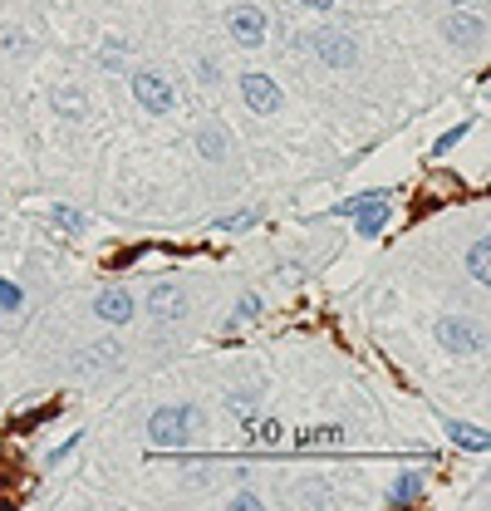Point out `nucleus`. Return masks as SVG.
<instances>
[{
  "instance_id": "obj_1",
  "label": "nucleus",
  "mask_w": 491,
  "mask_h": 511,
  "mask_svg": "<svg viewBox=\"0 0 491 511\" xmlns=\"http://www.w3.org/2000/svg\"><path fill=\"white\" fill-rule=\"evenodd\" d=\"M192 428H197V413L187 404H182V408H158V413L148 418L152 447H187V443H192Z\"/></svg>"
},
{
  "instance_id": "obj_2",
  "label": "nucleus",
  "mask_w": 491,
  "mask_h": 511,
  "mask_svg": "<svg viewBox=\"0 0 491 511\" xmlns=\"http://www.w3.org/2000/svg\"><path fill=\"white\" fill-rule=\"evenodd\" d=\"M310 50H315V59L330 64V69H354V64H359V40H354L349 30H334V25L310 35Z\"/></svg>"
},
{
  "instance_id": "obj_3",
  "label": "nucleus",
  "mask_w": 491,
  "mask_h": 511,
  "mask_svg": "<svg viewBox=\"0 0 491 511\" xmlns=\"http://www.w3.org/2000/svg\"><path fill=\"white\" fill-rule=\"evenodd\" d=\"M438 340H442V350H452V354H481L487 350V330H481L477 319H467V315L438 319Z\"/></svg>"
},
{
  "instance_id": "obj_4",
  "label": "nucleus",
  "mask_w": 491,
  "mask_h": 511,
  "mask_svg": "<svg viewBox=\"0 0 491 511\" xmlns=\"http://www.w3.org/2000/svg\"><path fill=\"white\" fill-rule=\"evenodd\" d=\"M133 98H138L148 114H172V108H177V89H172V79L158 75V69H138V75H133Z\"/></svg>"
},
{
  "instance_id": "obj_5",
  "label": "nucleus",
  "mask_w": 491,
  "mask_h": 511,
  "mask_svg": "<svg viewBox=\"0 0 491 511\" xmlns=\"http://www.w3.org/2000/svg\"><path fill=\"white\" fill-rule=\"evenodd\" d=\"M226 30H231V40L241 44V50H261L270 35V20L261 5H236V11L226 15Z\"/></svg>"
},
{
  "instance_id": "obj_6",
  "label": "nucleus",
  "mask_w": 491,
  "mask_h": 511,
  "mask_svg": "<svg viewBox=\"0 0 491 511\" xmlns=\"http://www.w3.org/2000/svg\"><path fill=\"white\" fill-rule=\"evenodd\" d=\"M334 216H359V236H378L388 222V197L384 192H369V197H354V202H339Z\"/></svg>"
},
{
  "instance_id": "obj_7",
  "label": "nucleus",
  "mask_w": 491,
  "mask_h": 511,
  "mask_svg": "<svg viewBox=\"0 0 491 511\" xmlns=\"http://www.w3.org/2000/svg\"><path fill=\"white\" fill-rule=\"evenodd\" d=\"M442 35H448V44L452 50H481L487 44V20L481 15H472V11H457V15H448L442 20Z\"/></svg>"
},
{
  "instance_id": "obj_8",
  "label": "nucleus",
  "mask_w": 491,
  "mask_h": 511,
  "mask_svg": "<svg viewBox=\"0 0 491 511\" xmlns=\"http://www.w3.org/2000/svg\"><path fill=\"white\" fill-rule=\"evenodd\" d=\"M241 104L251 108V114H276L280 108V89H276V79L270 75H241Z\"/></svg>"
},
{
  "instance_id": "obj_9",
  "label": "nucleus",
  "mask_w": 491,
  "mask_h": 511,
  "mask_svg": "<svg viewBox=\"0 0 491 511\" xmlns=\"http://www.w3.org/2000/svg\"><path fill=\"white\" fill-rule=\"evenodd\" d=\"M187 295H182L177 286H152L148 290V315L158 319V325H177V319H187Z\"/></svg>"
},
{
  "instance_id": "obj_10",
  "label": "nucleus",
  "mask_w": 491,
  "mask_h": 511,
  "mask_svg": "<svg viewBox=\"0 0 491 511\" xmlns=\"http://www.w3.org/2000/svg\"><path fill=\"white\" fill-rule=\"evenodd\" d=\"M118 359H123V344H118V340H98V344H89V350L74 354V369L94 373V369H113Z\"/></svg>"
},
{
  "instance_id": "obj_11",
  "label": "nucleus",
  "mask_w": 491,
  "mask_h": 511,
  "mask_svg": "<svg viewBox=\"0 0 491 511\" xmlns=\"http://www.w3.org/2000/svg\"><path fill=\"white\" fill-rule=\"evenodd\" d=\"M133 310H138V300H133L129 290H104V295L94 300V315L108 319V325H129Z\"/></svg>"
},
{
  "instance_id": "obj_12",
  "label": "nucleus",
  "mask_w": 491,
  "mask_h": 511,
  "mask_svg": "<svg viewBox=\"0 0 491 511\" xmlns=\"http://www.w3.org/2000/svg\"><path fill=\"white\" fill-rule=\"evenodd\" d=\"M197 153H202L207 162H222L226 153H231V133H226L222 123H202L197 128Z\"/></svg>"
},
{
  "instance_id": "obj_13",
  "label": "nucleus",
  "mask_w": 491,
  "mask_h": 511,
  "mask_svg": "<svg viewBox=\"0 0 491 511\" xmlns=\"http://www.w3.org/2000/svg\"><path fill=\"white\" fill-rule=\"evenodd\" d=\"M448 437L457 447H467V452H487L491 447V433H481V428H472V423H448Z\"/></svg>"
},
{
  "instance_id": "obj_14",
  "label": "nucleus",
  "mask_w": 491,
  "mask_h": 511,
  "mask_svg": "<svg viewBox=\"0 0 491 511\" xmlns=\"http://www.w3.org/2000/svg\"><path fill=\"white\" fill-rule=\"evenodd\" d=\"M491 241H472V251H467V271H472V280L477 286H491Z\"/></svg>"
},
{
  "instance_id": "obj_15",
  "label": "nucleus",
  "mask_w": 491,
  "mask_h": 511,
  "mask_svg": "<svg viewBox=\"0 0 491 511\" xmlns=\"http://www.w3.org/2000/svg\"><path fill=\"white\" fill-rule=\"evenodd\" d=\"M417 497H423V477H417V472H403V477L394 482V491H388L394 507H408V501H417Z\"/></svg>"
},
{
  "instance_id": "obj_16",
  "label": "nucleus",
  "mask_w": 491,
  "mask_h": 511,
  "mask_svg": "<svg viewBox=\"0 0 491 511\" xmlns=\"http://www.w3.org/2000/svg\"><path fill=\"white\" fill-rule=\"evenodd\" d=\"M50 216H54V226H65L69 236H79V232H84V216H79L74 207H54Z\"/></svg>"
},
{
  "instance_id": "obj_17",
  "label": "nucleus",
  "mask_w": 491,
  "mask_h": 511,
  "mask_svg": "<svg viewBox=\"0 0 491 511\" xmlns=\"http://www.w3.org/2000/svg\"><path fill=\"white\" fill-rule=\"evenodd\" d=\"M54 108L69 114V118H79L84 114V94H79V89H65V94H54Z\"/></svg>"
},
{
  "instance_id": "obj_18",
  "label": "nucleus",
  "mask_w": 491,
  "mask_h": 511,
  "mask_svg": "<svg viewBox=\"0 0 491 511\" xmlns=\"http://www.w3.org/2000/svg\"><path fill=\"white\" fill-rule=\"evenodd\" d=\"M256 222H261V212H231V216H222V232H251Z\"/></svg>"
},
{
  "instance_id": "obj_19",
  "label": "nucleus",
  "mask_w": 491,
  "mask_h": 511,
  "mask_svg": "<svg viewBox=\"0 0 491 511\" xmlns=\"http://www.w3.org/2000/svg\"><path fill=\"white\" fill-rule=\"evenodd\" d=\"M339 428H305V433H295V443H339Z\"/></svg>"
},
{
  "instance_id": "obj_20",
  "label": "nucleus",
  "mask_w": 491,
  "mask_h": 511,
  "mask_svg": "<svg viewBox=\"0 0 491 511\" xmlns=\"http://www.w3.org/2000/svg\"><path fill=\"white\" fill-rule=\"evenodd\" d=\"M256 315H261V300H256V295H246L241 305H236V315H231V330L241 325V319H256Z\"/></svg>"
},
{
  "instance_id": "obj_21",
  "label": "nucleus",
  "mask_w": 491,
  "mask_h": 511,
  "mask_svg": "<svg viewBox=\"0 0 491 511\" xmlns=\"http://www.w3.org/2000/svg\"><path fill=\"white\" fill-rule=\"evenodd\" d=\"M20 286H11V280H0V310H20Z\"/></svg>"
},
{
  "instance_id": "obj_22",
  "label": "nucleus",
  "mask_w": 491,
  "mask_h": 511,
  "mask_svg": "<svg viewBox=\"0 0 491 511\" xmlns=\"http://www.w3.org/2000/svg\"><path fill=\"white\" fill-rule=\"evenodd\" d=\"M197 75H202V84H222V64L202 59V64H197Z\"/></svg>"
},
{
  "instance_id": "obj_23",
  "label": "nucleus",
  "mask_w": 491,
  "mask_h": 511,
  "mask_svg": "<svg viewBox=\"0 0 491 511\" xmlns=\"http://www.w3.org/2000/svg\"><path fill=\"white\" fill-rule=\"evenodd\" d=\"M467 128H472V123H457V128H452V133H442V138H438V148H433V153H448L452 143H457L462 133H467Z\"/></svg>"
},
{
  "instance_id": "obj_24",
  "label": "nucleus",
  "mask_w": 491,
  "mask_h": 511,
  "mask_svg": "<svg viewBox=\"0 0 491 511\" xmlns=\"http://www.w3.org/2000/svg\"><path fill=\"white\" fill-rule=\"evenodd\" d=\"M231 507H236V511H251V507H261V497H256V491H241V497H236Z\"/></svg>"
},
{
  "instance_id": "obj_25",
  "label": "nucleus",
  "mask_w": 491,
  "mask_h": 511,
  "mask_svg": "<svg viewBox=\"0 0 491 511\" xmlns=\"http://www.w3.org/2000/svg\"><path fill=\"white\" fill-rule=\"evenodd\" d=\"M276 437H280V423H276V418H270V423H261V443H276Z\"/></svg>"
},
{
  "instance_id": "obj_26",
  "label": "nucleus",
  "mask_w": 491,
  "mask_h": 511,
  "mask_svg": "<svg viewBox=\"0 0 491 511\" xmlns=\"http://www.w3.org/2000/svg\"><path fill=\"white\" fill-rule=\"evenodd\" d=\"M5 50H25V35L20 30H5Z\"/></svg>"
},
{
  "instance_id": "obj_27",
  "label": "nucleus",
  "mask_w": 491,
  "mask_h": 511,
  "mask_svg": "<svg viewBox=\"0 0 491 511\" xmlns=\"http://www.w3.org/2000/svg\"><path fill=\"white\" fill-rule=\"evenodd\" d=\"M305 5H315V11H324V5H334V0H305Z\"/></svg>"
},
{
  "instance_id": "obj_28",
  "label": "nucleus",
  "mask_w": 491,
  "mask_h": 511,
  "mask_svg": "<svg viewBox=\"0 0 491 511\" xmlns=\"http://www.w3.org/2000/svg\"><path fill=\"white\" fill-rule=\"evenodd\" d=\"M448 5H462V0H448Z\"/></svg>"
}]
</instances>
